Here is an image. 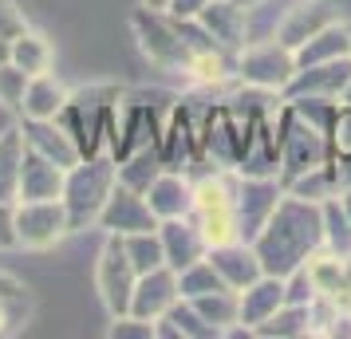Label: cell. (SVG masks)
<instances>
[{"label": "cell", "mask_w": 351, "mask_h": 339, "mask_svg": "<svg viewBox=\"0 0 351 339\" xmlns=\"http://www.w3.org/2000/svg\"><path fill=\"white\" fill-rule=\"evenodd\" d=\"M319 241H324V217L308 205V197L276 201L272 217L256 237V260L269 276H288L304 268L308 253Z\"/></svg>", "instance_id": "6da1fadb"}, {"label": "cell", "mask_w": 351, "mask_h": 339, "mask_svg": "<svg viewBox=\"0 0 351 339\" xmlns=\"http://www.w3.org/2000/svg\"><path fill=\"white\" fill-rule=\"evenodd\" d=\"M119 170H111L107 162H75L71 174L64 181V210L71 229H83L87 221H99V213L111 197Z\"/></svg>", "instance_id": "7a4b0ae2"}, {"label": "cell", "mask_w": 351, "mask_h": 339, "mask_svg": "<svg viewBox=\"0 0 351 339\" xmlns=\"http://www.w3.org/2000/svg\"><path fill=\"white\" fill-rule=\"evenodd\" d=\"M134 284H138V268L130 264L127 249H123V237L114 233L107 249H103V260H99V296L111 316H127L130 312V296H134Z\"/></svg>", "instance_id": "3957f363"}, {"label": "cell", "mask_w": 351, "mask_h": 339, "mask_svg": "<svg viewBox=\"0 0 351 339\" xmlns=\"http://www.w3.org/2000/svg\"><path fill=\"white\" fill-rule=\"evenodd\" d=\"M67 229H71V221H67L64 197H56V201H24L16 210V241L28 244V249L56 244Z\"/></svg>", "instance_id": "277c9868"}, {"label": "cell", "mask_w": 351, "mask_h": 339, "mask_svg": "<svg viewBox=\"0 0 351 339\" xmlns=\"http://www.w3.org/2000/svg\"><path fill=\"white\" fill-rule=\"evenodd\" d=\"M241 79L256 83V87H288L292 75H296V55H288L285 44H249V51L241 55Z\"/></svg>", "instance_id": "5b68a950"}, {"label": "cell", "mask_w": 351, "mask_h": 339, "mask_svg": "<svg viewBox=\"0 0 351 339\" xmlns=\"http://www.w3.org/2000/svg\"><path fill=\"white\" fill-rule=\"evenodd\" d=\"M99 221L119 233V237H127V233H146V229H154V210L146 205V197L138 190H130L123 181H114L111 197H107V205L99 213Z\"/></svg>", "instance_id": "8992f818"}, {"label": "cell", "mask_w": 351, "mask_h": 339, "mask_svg": "<svg viewBox=\"0 0 351 339\" xmlns=\"http://www.w3.org/2000/svg\"><path fill=\"white\" fill-rule=\"evenodd\" d=\"M178 276L170 268H150V273L138 276V284H134V296H130V316H138V320H162L170 307L178 304Z\"/></svg>", "instance_id": "52a82bcc"}, {"label": "cell", "mask_w": 351, "mask_h": 339, "mask_svg": "<svg viewBox=\"0 0 351 339\" xmlns=\"http://www.w3.org/2000/svg\"><path fill=\"white\" fill-rule=\"evenodd\" d=\"M56 197H64V166L28 146L20 166V201H56Z\"/></svg>", "instance_id": "ba28073f"}, {"label": "cell", "mask_w": 351, "mask_h": 339, "mask_svg": "<svg viewBox=\"0 0 351 339\" xmlns=\"http://www.w3.org/2000/svg\"><path fill=\"white\" fill-rule=\"evenodd\" d=\"M335 16H332V4H324V0H304V4H292L288 8V16L276 24V36H280V44L288 51L304 48L312 36H319L324 28H332Z\"/></svg>", "instance_id": "9c48e42d"}, {"label": "cell", "mask_w": 351, "mask_h": 339, "mask_svg": "<svg viewBox=\"0 0 351 339\" xmlns=\"http://www.w3.org/2000/svg\"><path fill=\"white\" fill-rule=\"evenodd\" d=\"M162 244H166V260L182 273V268H190V264H197V260L206 257L209 237L202 233V225H190L182 217H170L162 225Z\"/></svg>", "instance_id": "30bf717a"}, {"label": "cell", "mask_w": 351, "mask_h": 339, "mask_svg": "<svg viewBox=\"0 0 351 339\" xmlns=\"http://www.w3.org/2000/svg\"><path fill=\"white\" fill-rule=\"evenodd\" d=\"M285 304V276H261L253 280L249 288H241V320L237 323H249V327H261V323L276 316V307Z\"/></svg>", "instance_id": "8fae6325"}, {"label": "cell", "mask_w": 351, "mask_h": 339, "mask_svg": "<svg viewBox=\"0 0 351 339\" xmlns=\"http://www.w3.org/2000/svg\"><path fill=\"white\" fill-rule=\"evenodd\" d=\"M202 24L209 28L213 40H221L225 48H245L249 40V20H245V4L237 0H209L206 8H202Z\"/></svg>", "instance_id": "7c38bea8"}, {"label": "cell", "mask_w": 351, "mask_h": 339, "mask_svg": "<svg viewBox=\"0 0 351 339\" xmlns=\"http://www.w3.org/2000/svg\"><path fill=\"white\" fill-rule=\"evenodd\" d=\"M67 91H64V83H56L44 71V75H32L28 79V91H24V103H20V111L28 114V118H36V123H56L60 114H64V107H67Z\"/></svg>", "instance_id": "4fadbf2b"}, {"label": "cell", "mask_w": 351, "mask_h": 339, "mask_svg": "<svg viewBox=\"0 0 351 339\" xmlns=\"http://www.w3.org/2000/svg\"><path fill=\"white\" fill-rule=\"evenodd\" d=\"M193 190L186 181L178 178V174H158V178L150 181V190H146V205L154 210V217L162 221H170V217H186L193 210Z\"/></svg>", "instance_id": "5bb4252c"}, {"label": "cell", "mask_w": 351, "mask_h": 339, "mask_svg": "<svg viewBox=\"0 0 351 339\" xmlns=\"http://www.w3.org/2000/svg\"><path fill=\"white\" fill-rule=\"evenodd\" d=\"M209 260H213V268L221 273V280L229 284V288H249L253 280H261V260H256V253H245L241 244H233V241H225V244H217L213 253H209Z\"/></svg>", "instance_id": "9a60e30c"}, {"label": "cell", "mask_w": 351, "mask_h": 339, "mask_svg": "<svg viewBox=\"0 0 351 339\" xmlns=\"http://www.w3.org/2000/svg\"><path fill=\"white\" fill-rule=\"evenodd\" d=\"M24 142L32 146V150H40V154H48L51 162H60L64 170H71V166L83 158V150L75 146V138H71L67 130H56V127H51V118H48V123H36V118H28Z\"/></svg>", "instance_id": "2e32d148"}, {"label": "cell", "mask_w": 351, "mask_h": 339, "mask_svg": "<svg viewBox=\"0 0 351 339\" xmlns=\"http://www.w3.org/2000/svg\"><path fill=\"white\" fill-rule=\"evenodd\" d=\"M24 130L4 127L0 130V201H16L20 197V166H24Z\"/></svg>", "instance_id": "e0dca14e"}, {"label": "cell", "mask_w": 351, "mask_h": 339, "mask_svg": "<svg viewBox=\"0 0 351 339\" xmlns=\"http://www.w3.org/2000/svg\"><path fill=\"white\" fill-rule=\"evenodd\" d=\"M123 249H127L130 264L138 268V276L166 264V244H162V233L154 237V229H146V233H127V237H123Z\"/></svg>", "instance_id": "ac0fdd59"}, {"label": "cell", "mask_w": 351, "mask_h": 339, "mask_svg": "<svg viewBox=\"0 0 351 339\" xmlns=\"http://www.w3.org/2000/svg\"><path fill=\"white\" fill-rule=\"evenodd\" d=\"M12 64L24 67L28 75H44V71H48V64H51V48H48V40L24 28V32H20L16 40H12Z\"/></svg>", "instance_id": "d6986e66"}, {"label": "cell", "mask_w": 351, "mask_h": 339, "mask_svg": "<svg viewBox=\"0 0 351 339\" xmlns=\"http://www.w3.org/2000/svg\"><path fill=\"white\" fill-rule=\"evenodd\" d=\"M28 71L16 67L12 60L8 64H0V103L8 107V111H20V103H24V91H28Z\"/></svg>", "instance_id": "ffe728a7"}, {"label": "cell", "mask_w": 351, "mask_h": 339, "mask_svg": "<svg viewBox=\"0 0 351 339\" xmlns=\"http://www.w3.org/2000/svg\"><path fill=\"white\" fill-rule=\"evenodd\" d=\"M158 336V327L150 320H138V316H114V327H111V339H150Z\"/></svg>", "instance_id": "44dd1931"}, {"label": "cell", "mask_w": 351, "mask_h": 339, "mask_svg": "<svg viewBox=\"0 0 351 339\" xmlns=\"http://www.w3.org/2000/svg\"><path fill=\"white\" fill-rule=\"evenodd\" d=\"M332 130H335V154H343V158H351V103L343 107V111H335V123H332Z\"/></svg>", "instance_id": "7402d4cb"}, {"label": "cell", "mask_w": 351, "mask_h": 339, "mask_svg": "<svg viewBox=\"0 0 351 339\" xmlns=\"http://www.w3.org/2000/svg\"><path fill=\"white\" fill-rule=\"evenodd\" d=\"M24 32V16H20V8L12 0H0V36L4 40H16Z\"/></svg>", "instance_id": "603a6c76"}, {"label": "cell", "mask_w": 351, "mask_h": 339, "mask_svg": "<svg viewBox=\"0 0 351 339\" xmlns=\"http://www.w3.org/2000/svg\"><path fill=\"white\" fill-rule=\"evenodd\" d=\"M16 241V210L12 201H0V249H12Z\"/></svg>", "instance_id": "cb8c5ba5"}, {"label": "cell", "mask_w": 351, "mask_h": 339, "mask_svg": "<svg viewBox=\"0 0 351 339\" xmlns=\"http://www.w3.org/2000/svg\"><path fill=\"white\" fill-rule=\"evenodd\" d=\"M209 0H170L166 8H170V16L174 20H193V16H202V8H206Z\"/></svg>", "instance_id": "d4e9b609"}, {"label": "cell", "mask_w": 351, "mask_h": 339, "mask_svg": "<svg viewBox=\"0 0 351 339\" xmlns=\"http://www.w3.org/2000/svg\"><path fill=\"white\" fill-rule=\"evenodd\" d=\"M12 300H24V296H0V327L12 323Z\"/></svg>", "instance_id": "484cf974"}, {"label": "cell", "mask_w": 351, "mask_h": 339, "mask_svg": "<svg viewBox=\"0 0 351 339\" xmlns=\"http://www.w3.org/2000/svg\"><path fill=\"white\" fill-rule=\"evenodd\" d=\"M0 296H24V288H20V284L12 280V276H4V273H0Z\"/></svg>", "instance_id": "4316f807"}, {"label": "cell", "mask_w": 351, "mask_h": 339, "mask_svg": "<svg viewBox=\"0 0 351 339\" xmlns=\"http://www.w3.org/2000/svg\"><path fill=\"white\" fill-rule=\"evenodd\" d=\"M8 60H12V40L0 36V64H8Z\"/></svg>", "instance_id": "83f0119b"}, {"label": "cell", "mask_w": 351, "mask_h": 339, "mask_svg": "<svg viewBox=\"0 0 351 339\" xmlns=\"http://www.w3.org/2000/svg\"><path fill=\"white\" fill-rule=\"evenodd\" d=\"M170 0H146V8H166Z\"/></svg>", "instance_id": "f1b7e54d"}, {"label": "cell", "mask_w": 351, "mask_h": 339, "mask_svg": "<svg viewBox=\"0 0 351 339\" xmlns=\"http://www.w3.org/2000/svg\"><path fill=\"white\" fill-rule=\"evenodd\" d=\"M343 103H351V83H348V87H343Z\"/></svg>", "instance_id": "f546056e"}, {"label": "cell", "mask_w": 351, "mask_h": 339, "mask_svg": "<svg viewBox=\"0 0 351 339\" xmlns=\"http://www.w3.org/2000/svg\"><path fill=\"white\" fill-rule=\"evenodd\" d=\"M4 127H8V114L0 111V130H4Z\"/></svg>", "instance_id": "4dcf8cb0"}, {"label": "cell", "mask_w": 351, "mask_h": 339, "mask_svg": "<svg viewBox=\"0 0 351 339\" xmlns=\"http://www.w3.org/2000/svg\"><path fill=\"white\" fill-rule=\"evenodd\" d=\"M237 4H261V0H237Z\"/></svg>", "instance_id": "1f68e13d"}, {"label": "cell", "mask_w": 351, "mask_h": 339, "mask_svg": "<svg viewBox=\"0 0 351 339\" xmlns=\"http://www.w3.org/2000/svg\"><path fill=\"white\" fill-rule=\"evenodd\" d=\"M348 32H351V28H348Z\"/></svg>", "instance_id": "d6a6232c"}]
</instances>
